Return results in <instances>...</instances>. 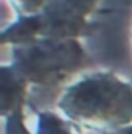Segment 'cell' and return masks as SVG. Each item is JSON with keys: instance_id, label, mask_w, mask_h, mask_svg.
I'll return each mask as SVG.
<instances>
[{"instance_id": "6da1fadb", "label": "cell", "mask_w": 132, "mask_h": 134, "mask_svg": "<svg viewBox=\"0 0 132 134\" xmlns=\"http://www.w3.org/2000/svg\"><path fill=\"white\" fill-rule=\"evenodd\" d=\"M59 108L76 123L117 130L132 122V86L112 73H97L71 86Z\"/></svg>"}, {"instance_id": "7a4b0ae2", "label": "cell", "mask_w": 132, "mask_h": 134, "mask_svg": "<svg viewBox=\"0 0 132 134\" xmlns=\"http://www.w3.org/2000/svg\"><path fill=\"white\" fill-rule=\"evenodd\" d=\"M14 70L25 80L55 84L79 66L82 50L75 39H37L14 53Z\"/></svg>"}, {"instance_id": "3957f363", "label": "cell", "mask_w": 132, "mask_h": 134, "mask_svg": "<svg viewBox=\"0 0 132 134\" xmlns=\"http://www.w3.org/2000/svg\"><path fill=\"white\" fill-rule=\"evenodd\" d=\"M97 0H50L37 14L39 39H73L86 27V14Z\"/></svg>"}, {"instance_id": "277c9868", "label": "cell", "mask_w": 132, "mask_h": 134, "mask_svg": "<svg viewBox=\"0 0 132 134\" xmlns=\"http://www.w3.org/2000/svg\"><path fill=\"white\" fill-rule=\"evenodd\" d=\"M50 0H14L17 9L23 14V16H33L39 14L48 3Z\"/></svg>"}]
</instances>
